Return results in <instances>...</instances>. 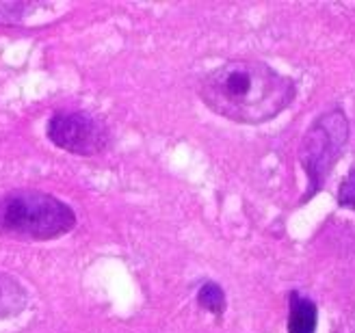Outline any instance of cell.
<instances>
[{"mask_svg":"<svg viewBox=\"0 0 355 333\" xmlns=\"http://www.w3.org/2000/svg\"><path fill=\"white\" fill-rule=\"evenodd\" d=\"M297 93L288 76L254 59H234L219 65L202 80L206 107L236 124L258 126L286 111Z\"/></svg>","mask_w":355,"mask_h":333,"instance_id":"1","label":"cell"},{"mask_svg":"<svg viewBox=\"0 0 355 333\" xmlns=\"http://www.w3.org/2000/svg\"><path fill=\"white\" fill-rule=\"evenodd\" d=\"M288 333H314L318 325V309L316 303L308 296L291 292L288 296Z\"/></svg>","mask_w":355,"mask_h":333,"instance_id":"5","label":"cell"},{"mask_svg":"<svg viewBox=\"0 0 355 333\" xmlns=\"http://www.w3.org/2000/svg\"><path fill=\"white\" fill-rule=\"evenodd\" d=\"M26 305V290L7 273H0V318H11Z\"/></svg>","mask_w":355,"mask_h":333,"instance_id":"6","label":"cell"},{"mask_svg":"<svg viewBox=\"0 0 355 333\" xmlns=\"http://www.w3.org/2000/svg\"><path fill=\"white\" fill-rule=\"evenodd\" d=\"M347 141L349 119L340 109H331L312 121V126L306 130L299 145V163L308 178V195L304 197V201H308L325 186L329 173L340 161Z\"/></svg>","mask_w":355,"mask_h":333,"instance_id":"3","label":"cell"},{"mask_svg":"<svg viewBox=\"0 0 355 333\" xmlns=\"http://www.w3.org/2000/svg\"><path fill=\"white\" fill-rule=\"evenodd\" d=\"M198 303L210 312L215 314V316H221V314L225 312V294H223V288L215 282H208L200 288L198 292Z\"/></svg>","mask_w":355,"mask_h":333,"instance_id":"7","label":"cell"},{"mask_svg":"<svg viewBox=\"0 0 355 333\" xmlns=\"http://www.w3.org/2000/svg\"><path fill=\"white\" fill-rule=\"evenodd\" d=\"M26 5L15 0H0V26H13L24 20Z\"/></svg>","mask_w":355,"mask_h":333,"instance_id":"8","label":"cell"},{"mask_svg":"<svg viewBox=\"0 0 355 333\" xmlns=\"http://www.w3.org/2000/svg\"><path fill=\"white\" fill-rule=\"evenodd\" d=\"M338 204L343 208L355 210V169H351L347 173V178L343 180V184L338 188Z\"/></svg>","mask_w":355,"mask_h":333,"instance_id":"9","label":"cell"},{"mask_svg":"<svg viewBox=\"0 0 355 333\" xmlns=\"http://www.w3.org/2000/svg\"><path fill=\"white\" fill-rule=\"evenodd\" d=\"M76 225L74 210L40 190H15L0 197V234L37 240L59 238Z\"/></svg>","mask_w":355,"mask_h":333,"instance_id":"2","label":"cell"},{"mask_svg":"<svg viewBox=\"0 0 355 333\" xmlns=\"http://www.w3.org/2000/svg\"><path fill=\"white\" fill-rule=\"evenodd\" d=\"M48 138L65 152L78 156L100 154L109 145V130L92 115L59 113L48 121Z\"/></svg>","mask_w":355,"mask_h":333,"instance_id":"4","label":"cell"}]
</instances>
